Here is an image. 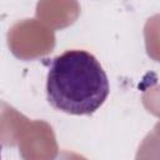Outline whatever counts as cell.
I'll return each instance as SVG.
<instances>
[{"label":"cell","mask_w":160,"mask_h":160,"mask_svg":"<svg viewBox=\"0 0 160 160\" xmlns=\"http://www.w3.org/2000/svg\"><path fill=\"white\" fill-rule=\"evenodd\" d=\"M110 92L108 75L99 60L85 50H66L51 60L46 76L50 105L70 115H91Z\"/></svg>","instance_id":"obj_1"},{"label":"cell","mask_w":160,"mask_h":160,"mask_svg":"<svg viewBox=\"0 0 160 160\" xmlns=\"http://www.w3.org/2000/svg\"><path fill=\"white\" fill-rule=\"evenodd\" d=\"M1 149H2V146H1V144H0V160H1Z\"/></svg>","instance_id":"obj_2"}]
</instances>
